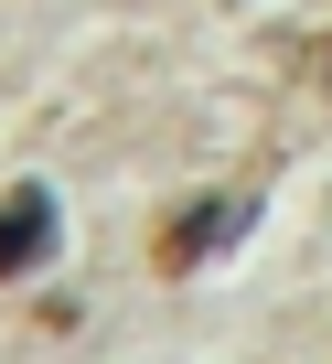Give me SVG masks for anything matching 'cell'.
Returning a JSON list of instances; mask_svg holds the SVG:
<instances>
[{"label":"cell","instance_id":"obj_1","mask_svg":"<svg viewBox=\"0 0 332 364\" xmlns=\"http://www.w3.org/2000/svg\"><path fill=\"white\" fill-rule=\"evenodd\" d=\"M247 215H257V193H204V204H183L172 225L150 236V268H161V279H183V268L225 257V247L247 236Z\"/></svg>","mask_w":332,"mask_h":364},{"label":"cell","instance_id":"obj_2","mask_svg":"<svg viewBox=\"0 0 332 364\" xmlns=\"http://www.w3.org/2000/svg\"><path fill=\"white\" fill-rule=\"evenodd\" d=\"M43 257H54V193L22 182V193L0 204V279H22V268H43Z\"/></svg>","mask_w":332,"mask_h":364}]
</instances>
